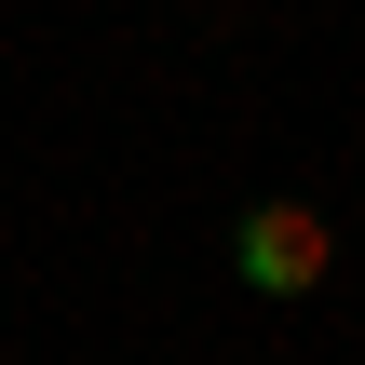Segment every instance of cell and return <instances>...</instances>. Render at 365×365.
<instances>
[{
    "label": "cell",
    "instance_id": "obj_1",
    "mask_svg": "<svg viewBox=\"0 0 365 365\" xmlns=\"http://www.w3.org/2000/svg\"><path fill=\"white\" fill-rule=\"evenodd\" d=\"M325 271H339V230H325L312 203H284V190H271V203H244V217H230V284H244V298H312Z\"/></svg>",
    "mask_w": 365,
    "mask_h": 365
}]
</instances>
